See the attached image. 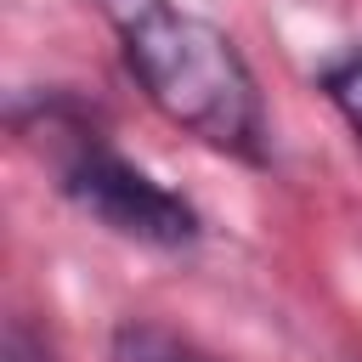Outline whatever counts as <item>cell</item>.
I'll use <instances>...</instances> for the list:
<instances>
[{"label":"cell","mask_w":362,"mask_h":362,"mask_svg":"<svg viewBox=\"0 0 362 362\" xmlns=\"http://www.w3.org/2000/svg\"><path fill=\"white\" fill-rule=\"evenodd\" d=\"M317 90L328 96V107L345 119V130H351V136H356V147H362V45L339 51L334 62H322Z\"/></svg>","instance_id":"obj_4"},{"label":"cell","mask_w":362,"mask_h":362,"mask_svg":"<svg viewBox=\"0 0 362 362\" xmlns=\"http://www.w3.org/2000/svg\"><path fill=\"white\" fill-rule=\"evenodd\" d=\"M6 362H51V351H45L40 339H28L23 328H11V334H6Z\"/></svg>","instance_id":"obj_5"},{"label":"cell","mask_w":362,"mask_h":362,"mask_svg":"<svg viewBox=\"0 0 362 362\" xmlns=\"http://www.w3.org/2000/svg\"><path fill=\"white\" fill-rule=\"evenodd\" d=\"M113 362H209V356L164 322H124L113 334Z\"/></svg>","instance_id":"obj_3"},{"label":"cell","mask_w":362,"mask_h":362,"mask_svg":"<svg viewBox=\"0 0 362 362\" xmlns=\"http://www.w3.org/2000/svg\"><path fill=\"white\" fill-rule=\"evenodd\" d=\"M11 130L40 147V158L51 164L57 175V192L90 215L96 226H107L113 238H130L141 249H164V255H181L204 238V221L198 209L153 181L141 164H130L107 130L74 102V96H34V102H17L11 107Z\"/></svg>","instance_id":"obj_2"},{"label":"cell","mask_w":362,"mask_h":362,"mask_svg":"<svg viewBox=\"0 0 362 362\" xmlns=\"http://www.w3.org/2000/svg\"><path fill=\"white\" fill-rule=\"evenodd\" d=\"M96 11L119 40L136 90L175 130L198 136L204 147L238 164L272 158L260 85L226 28L198 11H181L175 0H96Z\"/></svg>","instance_id":"obj_1"}]
</instances>
